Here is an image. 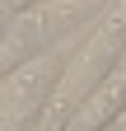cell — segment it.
<instances>
[{
    "label": "cell",
    "mask_w": 126,
    "mask_h": 131,
    "mask_svg": "<svg viewBox=\"0 0 126 131\" xmlns=\"http://www.w3.org/2000/svg\"><path fill=\"white\" fill-rule=\"evenodd\" d=\"M33 5H37V0H0V28H5V24H14L23 9H33Z\"/></svg>",
    "instance_id": "5b68a950"
},
{
    "label": "cell",
    "mask_w": 126,
    "mask_h": 131,
    "mask_svg": "<svg viewBox=\"0 0 126 131\" xmlns=\"http://www.w3.org/2000/svg\"><path fill=\"white\" fill-rule=\"evenodd\" d=\"M121 52H126V0H112V5L93 19V28L84 33V42L75 47V52H66L61 75H56L52 94H47L42 117H37V131H61L75 117V108L107 80V70L117 66Z\"/></svg>",
    "instance_id": "6da1fadb"
},
{
    "label": "cell",
    "mask_w": 126,
    "mask_h": 131,
    "mask_svg": "<svg viewBox=\"0 0 126 131\" xmlns=\"http://www.w3.org/2000/svg\"><path fill=\"white\" fill-rule=\"evenodd\" d=\"M61 61H66V42L37 52L19 70L0 75V131H37L47 94H52L56 75H61Z\"/></svg>",
    "instance_id": "3957f363"
},
{
    "label": "cell",
    "mask_w": 126,
    "mask_h": 131,
    "mask_svg": "<svg viewBox=\"0 0 126 131\" xmlns=\"http://www.w3.org/2000/svg\"><path fill=\"white\" fill-rule=\"evenodd\" d=\"M112 0H47V5L23 9L14 24L0 28V75L19 70L23 61H33L37 52L66 42V33H75L80 24H93Z\"/></svg>",
    "instance_id": "7a4b0ae2"
},
{
    "label": "cell",
    "mask_w": 126,
    "mask_h": 131,
    "mask_svg": "<svg viewBox=\"0 0 126 131\" xmlns=\"http://www.w3.org/2000/svg\"><path fill=\"white\" fill-rule=\"evenodd\" d=\"M121 112H126V52L117 56V66L107 70V80L75 108V117L61 126V131H107Z\"/></svg>",
    "instance_id": "277c9868"
}]
</instances>
